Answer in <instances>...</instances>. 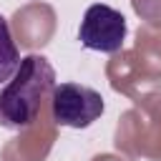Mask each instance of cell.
I'll use <instances>...</instances> for the list:
<instances>
[{
  "instance_id": "1",
  "label": "cell",
  "mask_w": 161,
  "mask_h": 161,
  "mask_svg": "<svg viewBox=\"0 0 161 161\" xmlns=\"http://www.w3.org/2000/svg\"><path fill=\"white\" fill-rule=\"evenodd\" d=\"M55 86V70L48 58L30 53L20 58L15 73L0 88V126L23 131L33 126L40 113V103Z\"/></svg>"
},
{
  "instance_id": "2",
  "label": "cell",
  "mask_w": 161,
  "mask_h": 161,
  "mask_svg": "<svg viewBox=\"0 0 161 161\" xmlns=\"http://www.w3.org/2000/svg\"><path fill=\"white\" fill-rule=\"evenodd\" d=\"M106 103L103 96L80 83H58L50 91V116L58 126L88 128L101 118Z\"/></svg>"
},
{
  "instance_id": "3",
  "label": "cell",
  "mask_w": 161,
  "mask_h": 161,
  "mask_svg": "<svg viewBox=\"0 0 161 161\" xmlns=\"http://www.w3.org/2000/svg\"><path fill=\"white\" fill-rule=\"evenodd\" d=\"M78 40L88 50L118 53L126 40V18L111 5L96 3L83 13L80 28H78Z\"/></svg>"
},
{
  "instance_id": "4",
  "label": "cell",
  "mask_w": 161,
  "mask_h": 161,
  "mask_svg": "<svg viewBox=\"0 0 161 161\" xmlns=\"http://www.w3.org/2000/svg\"><path fill=\"white\" fill-rule=\"evenodd\" d=\"M20 63V50L13 40V30L5 15H0V83H5Z\"/></svg>"
}]
</instances>
